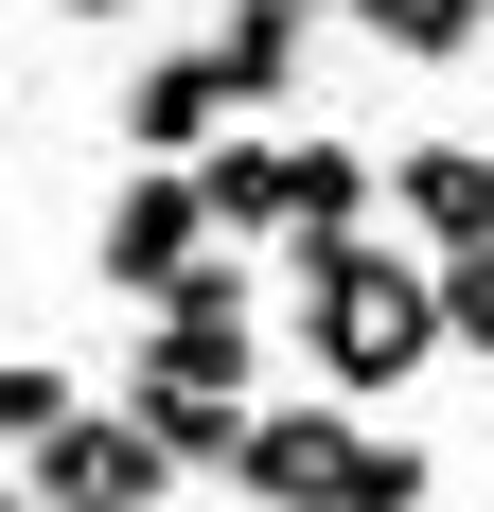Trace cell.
I'll use <instances>...</instances> for the list:
<instances>
[{
  "mask_svg": "<svg viewBox=\"0 0 494 512\" xmlns=\"http://www.w3.org/2000/svg\"><path fill=\"white\" fill-rule=\"evenodd\" d=\"M247 318H265V265H247V248H212L195 283L142 318V354H124V424H142L177 477L247 442V371H265V336H247Z\"/></svg>",
  "mask_w": 494,
  "mask_h": 512,
  "instance_id": "cell-1",
  "label": "cell"
},
{
  "mask_svg": "<svg viewBox=\"0 0 494 512\" xmlns=\"http://www.w3.org/2000/svg\"><path fill=\"white\" fill-rule=\"evenodd\" d=\"M300 371H318V407H389L406 371H442V283L389 230L300 248Z\"/></svg>",
  "mask_w": 494,
  "mask_h": 512,
  "instance_id": "cell-2",
  "label": "cell"
},
{
  "mask_svg": "<svg viewBox=\"0 0 494 512\" xmlns=\"http://www.w3.org/2000/svg\"><path fill=\"white\" fill-rule=\"evenodd\" d=\"M212 477H230L247 512H424V495H442V460H424L406 424L318 407V389H300V407H247V442Z\"/></svg>",
  "mask_w": 494,
  "mask_h": 512,
  "instance_id": "cell-3",
  "label": "cell"
},
{
  "mask_svg": "<svg viewBox=\"0 0 494 512\" xmlns=\"http://www.w3.org/2000/svg\"><path fill=\"white\" fill-rule=\"evenodd\" d=\"M195 212H212V248H336V230H371V159L353 142H283V124H230V142L195 159Z\"/></svg>",
  "mask_w": 494,
  "mask_h": 512,
  "instance_id": "cell-4",
  "label": "cell"
},
{
  "mask_svg": "<svg viewBox=\"0 0 494 512\" xmlns=\"http://www.w3.org/2000/svg\"><path fill=\"white\" fill-rule=\"evenodd\" d=\"M18 512H177V460H159L124 407H71L36 460H18Z\"/></svg>",
  "mask_w": 494,
  "mask_h": 512,
  "instance_id": "cell-5",
  "label": "cell"
},
{
  "mask_svg": "<svg viewBox=\"0 0 494 512\" xmlns=\"http://www.w3.org/2000/svg\"><path fill=\"white\" fill-rule=\"evenodd\" d=\"M89 265H106V301H177V283H195L212 265V212H195V177H142V159H124V195H106V230H89Z\"/></svg>",
  "mask_w": 494,
  "mask_h": 512,
  "instance_id": "cell-6",
  "label": "cell"
},
{
  "mask_svg": "<svg viewBox=\"0 0 494 512\" xmlns=\"http://www.w3.org/2000/svg\"><path fill=\"white\" fill-rule=\"evenodd\" d=\"M371 212H406V230H389L406 265L494 248V142H406V159H371Z\"/></svg>",
  "mask_w": 494,
  "mask_h": 512,
  "instance_id": "cell-7",
  "label": "cell"
},
{
  "mask_svg": "<svg viewBox=\"0 0 494 512\" xmlns=\"http://www.w3.org/2000/svg\"><path fill=\"white\" fill-rule=\"evenodd\" d=\"M300 36H318V0H230V36H195L212 89H230V124H265V106L300 89Z\"/></svg>",
  "mask_w": 494,
  "mask_h": 512,
  "instance_id": "cell-8",
  "label": "cell"
},
{
  "mask_svg": "<svg viewBox=\"0 0 494 512\" xmlns=\"http://www.w3.org/2000/svg\"><path fill=\"white\" fill-rule=\"evenodd\" d=\"M336 18H371V36H389L406 71H459V53L494 36V0H336Z\"/></svg>",
  "mask_w": 494,
  "mask_h": 512,
  "instance_id": "cell-9",
  "label": "cell"
},
{
  "mask_svg": "<svg viewBox=\"0 0 494 512\" xmlns=\"http://www.w3.org/2000/svg\"><path fill=\"white\" fill-rule=\"evenodd\" d=\"M71 407H89V371H71V354H0V442H18V460H36Z\"/></svg>",
  "mask_w": 494,
  "mask_h": 512,
  "instance_id": "cell-10",
  "label": "cell"
},
{
  "mask_svg": "<svg viewBox=\"0 0 494 512\" xmlns=\"http://www.w3.org/2000/svg\"><path fill=\"white\" fill-rule=\"evenodd\" d=\"M424 283H442V354H477V371H494V248L424 265Z\"/></svg>",
  "mask_w": 494,
  "mask_h": 512,
  "instance_id": "cell-11",
  "label": "cell"
},
{
  "mask_svg": "<svg viewBox=\"0 0 494 512\" xmlns=\"http://www.w3.org/2000/svg\"><path fill=\"white\" fill-rule=\"evenodd\" d=\"M71 18H142V0H71Z\"/></svg>",
  "mask_w": 494,
  "mask_h": 512,
  "instance_id": "cell-12",
  "label": "cell"
},
{
  "mask_svg": "<svg viewBox=\"0 0 494 512\" xmlns=\"http://www.w3.org/2000/svg\"><path fill=\"white\" fill-rule=\"evenodd\" d=\"M0 512H18V495H0Z\"/></svg>",
  "mask_w": 494,
  "mask_h": 512,
  "instance_id": "cell-13",
  "label": "cell"
}]
</instances>
